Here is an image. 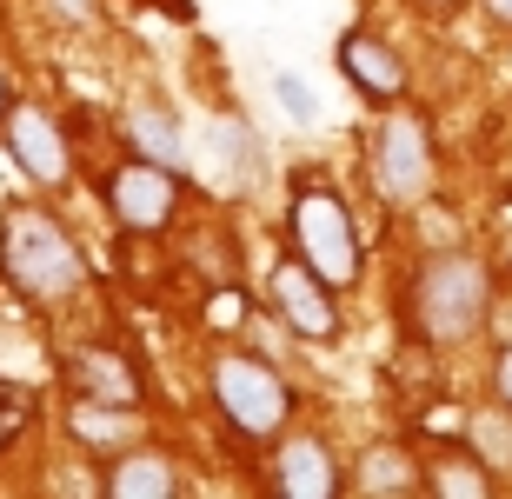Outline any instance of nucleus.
Listing matches in <instances>:
<instances>
[{
    "instance_id": "20",
    "label": "nucleus",
    "mask_w": 512,
    "mask_h": 499,
    "mask_svg": "<svg viewBox=\"0 0 512 499\" xmlns=\"http://www.w3.org/2000/svg\"><path fill=\"white\" fill-rule=\"evenodd\" d=\"M493 380H499V400L512 406V346H506V353H499V373H493Z\"/></svg>"
},
{
    "instance_id": "24",
    "label": "nucleus",
    "mask_w": 512,
    "mask_h": 499,
    "mask_svg": "<svg viewBox=\"0 0 512 499\" xmlns=\"http://www.w3.org/2000/svg\"><path fill=\"white\" fill-rule=\"evenodd\" d=\"M0 114H7V80H0Z\"/></svg>"
},
{
    "instance_id": "13",
    "label": "nucleus",
    "mask_w": 512,
    "mask_h": 499,
    "mask_svg": "<svg viewBox=\"0 0 512 499\" xmlns=\"http://www.w3.org/2000/svg\"><path fill=\"white\" fill-rule=\"evenodd\" d=\"M419 466H413V453H406V446H373V453H366L360 466H353V493H419Z\"/></svg>"
},
{
    "instance_id": "2",
    "label": "nucleus",
    "mask_w": 512,
    "mask_h": 499,
    "mask_svg": "<svg viewBox=\"0 0 512 499\" xmlns=\"http://www.w3.org/2000/svg\"><path fill=\"white\" fill-rule=\"evenodd\" d=\"M486 307H493V280L473 253H433L413 280V327L433 346H459L486 327Z\"/></svg>"
},
{
    "instance_id": "8",
    "label": "nucleus",
    "mask_w": 512,
    "mask_h": 499,
    "mask_svg": "<svg viewBox=\"0 0 512 499\" xmlns=\"http://www.w3.org/2000/svg\"><path fill=\"white\" fill-rule=\"evenodd\" d=\"M0 134H7V154H14V167L27 173V180H40V187H60V180H67V140H60L47 107L14 100V107L0 114Z\"/></svg>"
},
{
    "instance_id": "10",
    "label": "nucleus",
    "mask_w": 512,
    "mask_h": 499,
    "mask_svg": "<svg viewBox=\"0 0 512 499\" xmlns=\"http://www.w3.org/2000/svg\"><path fill=\"white\" fill-rule=\"evenodd\" d=\"M340 74L353 80L366 100H399L406 94V60H399L380 34H346L340 40Z\"/></svg>"
},
{
    "instance_id": "22",
    "label": "nucleus",
    "mask_w": 512,
    "mask_h": 499,
    "mask_svg": "<svg viewBox=\"0 0 512 499\" xmlns=\"http://www.w3.org/2000/svg\"><path fill=\"white\" fill-rule=\"evenodd\" d=\"M60 14H74V20H87V7H94V0H54Z\"/></svg>"
},
{
    "instance_id": "6",
    "label": "nucleus",
    "mask_w": 512,
    "mask_h": 499,
    "mask_svg": "<svg viewBox=\"0 0 512 499\" xmlns=\"http://www.w3.org/2000/svg\"><path fill=\"white\" fill-rule=\"evenodd\" d=\"M180 207V167H160V160L133 154L127 167L107 173V213H114L127 233H160Z\"/></svg>"
},
{
    "instance_id": "7",
    "label": "nucleus",
    "mask_w": 512,
    "mask_h": 499,
    "mask_svg": "<svg viewBox=\"0 0 512 499\" xmlns=\"http://www.w3.org/2000/svg\"><path fill=\"white\" fill-rule=\"evenodd\" d=\"M266 300H273V313H280V320L300 333V340H333V333H340V307H333V287H326L320 273L306 267L300 253L273 267V280H266Z\"/></svg>"
},
{
    "instance_id": "15",
    "label": "nucleus",
    "mask_w": 512,
    "mask_h": 499,
    "mask_svg": "<svg viewBox=\"0 0 512 499\" xmlns=\"http://www.w3.org/2000/svg\"><path fill=\"white\" fill-rule=\"evenodd\" d=\"M426 493H439V499H486L493 493V473H486L473 453H446V460H433V473H426Z\"/></svg>"
},
{
    "instance_id": "12",
    "label": "nucleus",
    "mask_w": 512,
    "mask_h": 499,
    "mask_svg": "<svg viewBox=\"0 0 512 499\" xmlns=\"http://www.w3.org/2000/svg\"><path fill=\"white\" fill-rule=\"evenodd\" d=\"M100 493H114V499H173V493H180V473H173L167 453L133 446V453L114 460V473L100 480Z\"/></svg>"
},
{
    "instance_id": "9",
    "label": "nucleus",
    "mask_w": 512,
    "mask_h": 499,
    "mask_svg": "<svg viewBox=\"0 0 512 499\" xmlns=\"http://www.w3.org/2000/svg\"><path fill=\"white\" fill-rule=\"evenodd\" d=\"M67 386H74V400L140 406V373H133V360L114 353V346H74L67 353Z\"/></svg>"
},
{
    "instance_id": "11",
    "label": "nucleus",
    "mask_w": 512,
    "mask_h": 499,
    "mask_svg": "<svg viewBox=\"0 0 512 499\" xmlns=\"http://www.w3.org/2000/svg\"><path fill=\"white\" fill-rule=\"evenodd\" d=\"M273 486L286 499H326L340 493V473H333V453L320 440H286L280 460H273Z\"/></svg>"
},
{
    "instance_id": "21",
    "label": "nucleus",
    "mask_w": 512,
    "mask_h": 499,
    "mask_svg": "<svg viewBox=\"0 0 512 499\" xmlns=\"http://www.w3.org/2000/svg\"><path fill=\"white\" fill-rule=\"evenodd\" d=\"M486 14H493L499 27H512V0H486Z\"/></svg>"
},
{
    "instance_id": "16",
    "label": "nucleus",
    "mask_w": 512,
    "mask_h": 499,
    "mask_svg": "<svg viewBox=\"0 0 512 499\" xmlns=\"http://www.w3.org/2000/svg\"><path fill=\"white\" fill-rule=\"evenodd\" d=\"M133 413H140V406H100V400H80V406H74V433H80V440H120V433L133 426Z\"/></svg>"
},
{
    "instance_id": "1",
    "label": "nucleus",
    "mask_w": 512,
    "mask_h": 499,
    "mask_svg": "<svg viewBox=\"0 0 512 499\" xmlns=\"http://www.w3.org/2000/svg\"><path fill=\"white\" fill-rule=\"evenodd\" d=\"M0 273L34 307H60V300H74L87 287V260H80L74 233L47 207H27V200L0 213Z\"/></svg>"
},
{
    "instance_id": "3",
    "label": "nucleus",
    "mask_w": 512,
    "mask_h": 499,
    "mask_svg": "<svg viewBox=\"0 0 512 499\" xmlns=\"http://www.w3.org/2000/svg\"><path fill=\"white\" fill-rule=\"evenodd\" d=\"M293 247L326 287H353L360 280V227H353V207H346L333 187L306 180L293 193Z\"/></svg>"
},
{
    "instance_id": "4",
    "label": "nucleus",
    "mask_w": 512,
    "mask_h": 499,
    "mask_svg": "<svg viewBox=\"0 0 512 499\" xmlns=\"http://www.w3.org/2000/svg\"><path fill=\"white\" fill-rule=\"evenodd\" d=\"M213 406L227 413V426H240L247 440H273L293 413V393L273 366L247 360V353H220L213 360Z\"/></svg>"
},
{
    "instance_id": "18",
    "label": "nucleus",
    "mask_w": 512,
    "mask_h": 499,
    "mask_svg": "<svg viewBox=\"0 0 512 499\" xmlns=\"http://www.w3.org/2000/svg\"><path fill=\"white\" fill-rule=\"evenodd\" d=\"M473 440H479V460L486 466H512V420L506 413H479Z\"/></svg>"
},
{
    "instance_id": "5",
    "label": "nucleus",
    "mask_w": 512,
    "mask_h": 499,
    "mask_svg": "<svg viewBox=\"0 0 512 499\" xmlns=\"http://www.w3.org/2000/svg\"><path fill=\"white\" fill-rule=\"evenodd\" d=\"M373 187L393 207H413L433 187V140H426V120L419 114H393L373 134Z\"/></svg>"
},
{
    "instance_id": "19",
    "label": "nucleus",
    "mask_w": 512,
    "mask_h": 499,
    "mask_svg": "<svg viewBox=\"0 0 512 499\" xmlns=\"http://www.w3.org/2000/svg\"><path fill=\"white\" fill-rule=\"evenodd\" d=\"M273 87H280V107H286L293 120H313V114H320V107H313V94H306V80H300V74H280Z\"/></svg>"
},
{
    "instance_id": "17",
    "label": "nucleus",
    "mask_w": 512,
    "mask_h": 499,
    "mask_svg": "<svg viewBox=\"0 0 512 499\" xmlns=\"http://www.w3.org/2000/svg\"><path fill=\"white\" fill-rule=\"evenodd\" d=\"M34 426V386H14V380H0V453L20 440Z\"/></svg>"
},
{
    "instance_id": "14",
    "label": "nucleus",
    "mask_w": 512,
    "mask_h": 499,
    "mask_svg": "<svg viewBox=\"0 0 512 499\" xmlns=\"http://www.w3.org/2000/svg\"><path fill=\"white\" fill-rule=\"evenodd\" d=\"M127 140L140 160H160V167H180L187 160V140H180V120L160 114V107H133L127 114Z\"/></svg>"
},
{
    "instance_id": "23",
    "label": "nucleus",
    "mask_w": 512,
    "mask_h": 499,
    "mask_svg": "<svg viewBox=\"0 0 512 499\" xmlns=\"http://www.w3.org/2000/svg\"><path fill=\"white\" fill-rule=\"evenodd\" d=\"M426 7H439V14H446V7H459V0H426Z\"/></svg>"
}]
</instances>
